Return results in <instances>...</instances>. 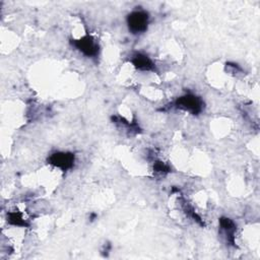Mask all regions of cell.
Masks as SVG:
<instances>
[{
    "instance_id": "obj_1",
    "label": "cell",
    "mask_w": 260,
    "mask_h": 260,
    "mask_svg": "<svg viewBox=\"0 0 260 260\" xmlns=\"http://www.w3.org/2000/svg\"><path fill=\"white\" fill-rule=\"evenodd\" d=\"M149 15L145 10H134L127 16V25L133 35L143 34L148 26Z\"/></svg>"
},
{
    "instance_id": "obj_2",
    "label": "cell",
    "mask_w": 260,
    "mask_h": 260,
    "mask_svg": "<svg viewBox=\"0 0 260 260\" xmlns=\"http://www.w3.org/2000/svg\"><path fill=\"white\" fill-rule=\"evenodd\" d=\"M71 45L81 54L88 58H94L99 55L100 46L95 39L90 35H85L77 40H71Z\"/></svg>"
},
{
    "instance_id": "obj_3",
    "label": "cell",
    "mask_w": 260,
    "mask_h": 260,
    "mask_svg": "<svg viewBox=\"0 0 260 260\" xmlns=\"http://www.w3.org/2000/svg\"><path fill=\"white\" fill-rule=\"evenodd\" d=\"M174 106L177 109H181V110L189 112L193 115H198L202 112L204 104H203V101L199 96H197L193 93H186V94L178 98L175 101Z\"/></svg>"
},
{
    "instance_id": "obj_4",
    "label": "cell",
    "mask_w": 260,
    "mask_h": 260,
    "mask_svg": "<svg viewBox=\"0 0 260 260\" xmlns=\"http://www.w3.org/2000/svg\"><path fill=\"white\" fill-rule=\"evenodd\" d=\"M48 162L65 172L73 167L75 162V155L68 151H57L49 156Z\"/></svg>"
},
{
    "instance_id": "obj_5",
    "label": "cell",
    "mask_w": 260,
    "mask_h": 260,
    "mask_svg": "<svg viewBox=\"0 0 260 260\" xmlns=\"http://www.w3.org/2000/svg\"><path fill=\"white\" fill-rule=\"evenodd\" d=\"M131 62L136 69L141 71H151V70H154L155 68L152 60L145 54H141V53L135 54L132 57Z\"/></svg>"
},
{
    "instance_id": "obj_6",
    "label": "cell",
    "mask_w": 260,
    "mask_h": 260,
    "mask_svg": "<svg viewBox=\"0 0 260 260\" xmlns=\"http://www.w3.org/2000/svg\"><path fill=\"white\" fill-rule=\"evenodd\" d=\"M219 226H220V230L222 231V233L224 234L226 241L231 245H234L235 244V234H236V230H237L235 222L231 218L220 217Z\"/></svg>"
},
{
    "instance_id": "obj_7",
    "label": "cell",
    "mask_w": 260,
    "mask_h": 260,
    "mask_svg": "<svg viewBox=\"0 0 260 260\" xmlns=\"http://www.w3.org/2000/svg\"><path fill=\"white\" fill-rule=\"evenodd\" d=\"M7 222L15 226H27L28 223L18 211H10L7 213Z\"/></svg>"
},
{
    "instance_id": "obj_8",
    "label": "cell",
    "mask_w": 260,
    "mask_h": 260,
    "mask_svg": "<svg viewBox=\"0 0 260 260\" xmlns=\"http://www.w3.org/2000/svg\"><path fill=\"white\" fill-rule=\"evenodd\" d=\"M153 169L156 173H160V174H166L170 172V167L162 161H155Z\"/></svg>"
}]
</instances>
